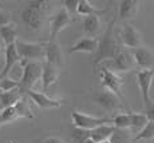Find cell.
Listing matches in <instances>:
<instances>
[{"label":"cell","instance_id":"32","mask_svg":"<svg viewBox=\"0 0 154 143\" xmlns=\"http://www.w3.org/2000/svg\"><path fill=\"white\" fill-rule=\"evenodd\" d=\"M143 107H145V112H143V114L146 115L147 120L154 122V100H152V102L147 103L146 106H143Z\"/></svg>","mask_w":154,"mask_h":143},{"label":"cell","instance_id":"10","mask_svg":"<svg viewBox=\"0 0 154 143\" xmlns=\"http://www.w3.org/2000/svg\"><path fill=\"white\" fill-rule=\"evenodd\" d=\"M20 17H22L23 24L27 27V29L36 32V31H40L42 27L44 26V22H46V12L35 10V8H32V7H27L22 11Z\"/></svg>","mask_w":154,"mask_h":143},{"label":"cell","instance_id":"23","mask_svg":"<svg viewBox=\"0 0 154 143\" xmlns=\"http://www.w3.org/2000/svg\"><path fill=\"white\" fill-rule=\"evenodd\" d=\"M106 11L103 10H97L94 7V4H91L88 0H78V4H76V11L75 15H79V16H91V15H103Z\"/></svg>","mask_w":154,"mask_h":143},{"label":"cell","instance_id":"27","mask_svg":"<svg viewBox=\"0 0 154 143\" xmlns=\"http://www.w3.org/2000/svg\"><path fill=\"white\" fill-rule=\"evenodd\" d=\"M130 111L127 112H118L114 115V118H111L112 126L117 130H129L130 129Z\"/></svg>","mask_w":154,"mask_h":143},{"label":"cell","instance_id":"8","mask_svg":"<svg viewBox=\"0 0 154 143\" xmlns=\"http://www.w3.org/2000/svg\"><path fill=\"white\" fill-rule=\"evenodd\" d=\"M75 17L66 11V8H60L50 17V41H55L58 35L66 28L70 23L74 22Z\"/></svg>","mask_w":154,"mask_h":143},{"label":"cell","instance_id":"35","mask_svg":"<svg viewBox=\"0 0 154 143\" xmlns=\"http://www.w3.org/2000/svg\"><path fill=\"white\" fill-rule=\"evenodd\" d=\"M98 143H112V139L111 138H109V139H103V141H100Z\"/></svg>","mask_w":154,"mask_h":143},{"label":"cell","instance_id":"21","mask_svg":"<svg viewBox=\"0 0 154 143\" xmlns=\"http://www.w3.org/2000/svg\"><path fill=\"white\" fill-rule=\"evenodd\" d=\"M17 29H16V24L15 23H10L7 26L0 27V40L4 46H10L14 44L17 39Z\"/></svg>","mask_w":154,"mask_h":143},{"label":"cell","instance_id":"6","mask_svg":"<svg viewBox=\"0 0 154 143\" xmlns=\"http://www.w3.org/2000/svg\"><path fill=\"white\" fill-rule=\"evenodd\" d=\"M71 119H72V124L75 129H82V130H94L95 127L102 126V124H109L112 123L111 118H99V117H93L86 112H81L74 110L71 112Z\"/></svg>","mask_w":154,"mask_h":143},{"label":"cell","instance_id":"2","mask_svg":"<svg viewBox=\"0 0 154 143\" xmlns=\"http://www.w3.org/2000/svg\"><path fill=\"white\" fill-rule=\"evenodd\" d=\"M93 102H95L100 108L106 112H117V111H130L126 103H123L115 94L107 91L106 88H97L90 94Z\"/></svg>","mask_w":154,"mask_h":143},{"label":"cell","instance_id":"30","mask_svg":"<svg viewBox=\"0 0 154 143\" xmlns=\"http://www.w3.org/2000/svg\"><path fill=\"white\" fill-rule=\"evenodd\" d=\"M0 117H2L3 122L5 123H11V122H14L15 119H17V114H16V110H15V107H7V108L2 110V112H0Z\"/></svg>","mask_w":154,"mask_h":143},{"label":"cell","instance_id":"39","mask_svg":"<svg viewBox=\"0 0 154 143\" xmlns=\"http://www.w3.org/2000/svg\"><path fill=\"white\" fill-rule=\"evenodd\" d=\"M7 143H15V142H14V141H8Z\"/></svg>","mask_w":154,"mask_h":143},{"label":"cell","instance_id":"11","mask_svg":"<svg viewBox=\"0 0 154 143\" xmlns=\"http://www.w3.org/2000/svg\"><path fill=\"white\" fill-rule=\"evenodd\" d=\"M137 75L138 87L141 90L142 100H143V106L152 102V96H150V90H152L153 79H154V70H138L135 72Z\"/></svg>","mask_w":154,"mask_h":143},{"label":"cell","instance_id":"20","mask_svg":"<svg viewBox=\"0 0 154 143\" xmlns=\"http://www.w3.org/2000/svg\"><path fill=\"white\" fill-rule=\"evenodd\" d=\"M117 131L118 130L114 126H111V124H102V126L95 127L94 130H90V138L95 143H98L100 141H103V139L112 138V135Z\"/></svg>","mask_w":154,"mask_h":143},{"label":"cell","instance_id":"12","mask_svg":"<svg viewBox=\"0 0 154 143\" xmlns=\"http://www.w3.org/2000/svg\"><path fill=\"white\" fill-rule=\"evenodd\" d=\"M131 55L138 70H154V51L152 48L142 46L133 50Z\"/></svg>","mask_w":154,"mask_h":143},{"label":"cell","instance_id":"1","mask_svg":"<svg viewBox=\"0 0 154 143\" xmlns=\"http://www.w3.org/2000/svg\"><path fill=\"white\" fill-rule=\"evenodd\" d=\"M114 24L115 20H111L109 23V26L106 27V29L102 32V35L99 36V39H97L98 46H97V51L93 58L94 71L99 64L112 60L119 53L121 50L123 48L119 43V39H118V34L114 31Z\"/></svg>","mask_w":154,"mask_h":143},{"label":"cell","instance_id":"33","mask_svg":"<svg viewBox=\"0 0 154 143\" xmlns=\"http://www.w3.org/2000/svg\"><path fill=\"white\" fill-rule=\"evenodd\" d=\"M10 23H12L10 14L5 12V11H3L2 8H0V27L7 26V24H10Z\"/></svg>","mask_w":154,"mask_h":143},{"label":"cell","instance_id":"9","mask_svg":"<svg viewBox=\"0 0 154 143\" xmlns=\"http://www.w3.org/2000/svg\"><path fill=\"white\" fill-rule=\"evenodd\" d=\"M118 39H119L121 46L126 47L127 50H135L143 46L141 32L131 23H125L121 34H118Z\"/></svg>","mask_w":154,"mask_h":143},{"label":"cell","instance_id":"13","mask_svg":"<svg viewBox=\"0 0 154 143\" xmlns=\"http://www.w3.org/2000/svg\"><path fill=\"white\" fill-rule=\"evenodd\" d=\"M44 63L58 68L64 64L63 51L56 41H44Z\"/></svg>","mask_w":154,"mask_h":143},{"label":"cell","instance_id":"38","mask_svg":"<svg viewBox=\"0 0 154 143\" xmlns=\"http://www.w3.org/2000/svg\"><path fill=\"white\" fill-rule=\"evenodd\" d=\"M0 51H2V40H0Z\"/></svg>","mask_w":154,"mask_h":143},{"label":"cell","instance_id":"7","mask_svg":"<svg viewBox=\"0 0 154 143\" xmlns=\"http://www.w3.org/2000/svg\"><path fill=\"white\" fill-rule=\"evenodd\" d=\"M102 64L115 74L117 72H129V71L135 68V63H134V59H133L131 51L125 50V48L121 50L119 53H118L112 60L105 62V63H102Z\"/></svg>","mask_w":154,"mask_h":143},{"label":"cell","instance_id":"14","mask_svg":"<svg viewBox=\"0 0 154 143\" xmlns=\"http://www.w3.org/2000/svg\"><path fill=\"white\" fill-rule=\"evenodd\" d=\"M26 95L36 104L39 108H44V110H51V108H58V107L63 106L64 100L63 99H54V98H50L47 94L43 92H38V91H27Z\"/></svg>","mask_w":154,"mask_h":143},{"label":"cell","instance_id":"17","mask_svg":"<svg viewBox=\"0 0 154 143\" xmlns=\"http://www.w3.org/2000/svg\"><path fill=\"white\" fill-rule=\"evenodd\" d=\"M59 75V68L54 67V65L48 64V63H43L42 64V75H40V80H42V90L43 94H46L51 86H54L58 80Z\"/></svg>","mask_w":154,"mask_h":143},{"label":"cell","instance_id":"28","mask_svg":"<svg viewBox=\"0 0 154 143\" xmlns=\"http://www.w3.org/2000/svg\"><path fill=\"white\" fill-rule=\"evenodd\" d=\"M19 87V82L15 79H11L8 76H0V92L12 91Z\"/></svg>","mask_w":154,"mask_h":143},{"label":"cell","instance_id":"16","mask_svg":"<svg viewBox=\"0 0 154 143\" xmlns=\"http://www.w3.org/2000/svg\"><path fill=\"white\" fill-rule=\"evenodd\" d=\"M118 17L125 22L135 19L140 11L141 3L138 0H121L118 3Z\"/></svg>","mask_w":154,"mask_h":143},{"label":"cell","instance_id":"25","mask_svg":"<svg viewBox=\"0 0 154 143\" xmlns=\"http://www.w3.org/2000/svg\"><path fill=\"white\" fill-rule=\"evenodd\" d=\"M14 107H15V110H16L17 118H28V119L34 118V111H32L26 95H23V96L20 98V100L15 104Z\"/></svg>","mask_w":154,"mask_h":143},{"label":"cell","instance_id":"18","mask_svg":"<svg viewBox=\"0 0 154 143\" xmlns=\"http://www.w3.org/2000/svg\"><path fill=\"white\" fill-rule=\"evenodd\" d=\"M97 46H98V40L94 38H82V39L76 40L75 43L69 48V53H78V52H86V53H95Z\"/></svg>","mask_w":154,"mask_h":143},{"label":"cell","instance_id":"15","mask_svg":"<svg viewBox=\"0 0 154 143\" xmlns=\"http://www.w3.org/2000/svg\"><path fill=\"white\" fill-rule=\"evenodd\" d=\"M82 29L83 34L87 38H94L97 39L103 32V23L102 19L98 15H91V16H85L82 19Z\"/></svg>","mask_w":154,"mask_h":143},{"label":"cell","instance_id":"34","mask_svg":"<svg viewBox=\"0 0 154 143\" xmlns=\"http://www.w3.org/2000/svg\"><path fill=\"white\" fill-rule=\"evenodd\" d=\"M40 143H66L62 138H59V136H55V135H51V136H47V138H44Z\"/></svg>","mask_w":154,"mask_h":143},{"label":"cell","instance_id":"31","mask_svg":"<svg viewBox=\"0 0 154 143\" xmlns=\"http://www.w3.org/2000/svg\"><path fill=\"white\" fill-rule=\"evenodd\" d=\"M76 4H78V0H64L63 5L66 8V11L69 12L71 16H75V11H76Z\"/></svg>","mask_w":154,"mask_h":143},{"label":"cell","instance_id":"36","mask_svg":"<svg viewBox=\"0 0 154 143\" xmlns=\"http://www.w3.org/2000/svg\"><path fill=\"white\" fill-rule=\"evenodd\" d=\"M83 143H95V142H94L91 138H87V139H86V141H85Z\"/></svg>","mask_w":154,"mask_h":143},{"label":"cell","instance_id":"24","mask_svg":"<svg viewBox=\"0 0 154 143\" xmlns=\"http://www.w3.org/2000/svg\"><path fill=\"white\" fill-rule=\"evenodd\" d=\"M129 115H130V129H131V131L134 134L140 132V131L146 126L147 122H149L147 120V118H146V115H145L143 112H133V111H130Z\"/></svg>","mask_w":154,"mask_h":143},{"label":"cell","instance_id":"5","mask_svg":"<svg viewBox=\"0 0 154 143\" xmlns=\"http://www.w3.org/2000/svg\"><path fill=\"white\" fill-rule=\"evenodd\" d=\"M17 55L20 60L39 62L44 60V43H28V41H15Z\"/></svg>","mask_w":154,"mask_h":143},{"label":"cell","instance_id":"29","mask_svg":"<svg viewBox=\"0 0 154 143\" xmlns=\"http://www.w3.org/2000/svg\"><path fill=\"white\" fill-rule=\"evenodd\" d=\"M87 138H90V131L88 130H82V129H75L71 131V142L72 143H83Z\"/></svg>","mask_w":154,"mask_h":143},{"label":"cell","instance_id":"26","mask_svg":"<svg viewBox=\"0 0 154 143\" xmlns=\"http://www.w3.org/2000/svg\"><path fill=\"white\" fill-rule=\"evenodd\" d=\"M154 139V122H147L146 126L142 129L140 132H137L134 136H133L131 141L133 142H141V141H146V142H150Z\"/></svg>","mask_w":154,"mask_h":143},{"label":"cell","instance_id":"4","mask_svg":"<svg viewBox=\"0 0 154 143\" xmlns=\"http://www.w3.org/2000/svg\"><path fill=\"white\" fill-rule=\"evenodd\" d=\"M23 67V74L22 78L19 82V91L23 95L27 91H31L32 87L35 86V83L40 79L42 75V63L39 62H26V60H20L19 62Z\"/></svg>","mask_w":154,"mask_h":143},{"label":"cell","instance_id":"22","mask_svg":"<svg viewBox=\"0 0 154 143\" xmlns=\"http://www.w3.org/2000/svg\"><path fill=\"white\" fill-rule=\"evenodd\" d=\"M23 96V94L19 91V88L12 91H5L0 92V108L4 110L7 107H12L20 100V98Z\"/></svg>","mask_w":154,"mask_h":143},{"label":"cell","instance_id":"3","mask_svg":"<svg viewBox=\"0 0 154 143\" xmlns=\"http://www.w3.org/2000/svg\"><path fill=\"white\" fill-rule=\"evenodd\" d=\"M95 72L98 74L103 88H106L107 91L115 94L123 103H126L125 95H123V92H122V87H123V84H125V80L121 78L118 74L112 72L109 68H106L103 64H99L98 67L95 68Z\"/></svg>","mask_w":154,"mask_h":143},{"label":"cell","instance_id":"19","mask_svg":"<svg viewBox=\"0 0 154 143\" xmlns=\"http://www.w3.org/2000/svg\"><path fill=\"white\" fill-rule=\"evenodd\" d=\"M20 62V58L17 55L16 47L14 44H10V46H5V63H4V68L0 72V76H8L10 71Z\"/></svg>","mask_w":154,"mask_h":143},{"label":"cell","instance_id":"37","mask_svg":"<svg viewBox=\"0 0 154 143\" xmlns=\"http://www.w3.org/2000/svg\"><path fill=\"white\" fill-rule=\"evenodd\" d=\"M3 124H4V122H3V119H2V117H0V127L3 126Z\"/></svg>","mask_w":154,"mask_h":143}]
</instances>
